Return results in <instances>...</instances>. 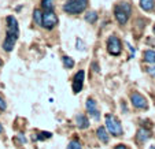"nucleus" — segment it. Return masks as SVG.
Instances as JSON below:
<instances>
[{"label": "nucleus", "instance_id": "obj_1", "mask_svg": "<svg viewBox=\"0 0 155 149\" xmlns=\"http://www.w3.org/2000/svg\"><path fill=\"white\" fill-rule=\"evenodd\" d=\"M88 6V0H68L63 6V11L69 14H80Z\"/></svg>", "mask_w": 155, "mask_h": 149}, {"label": "nucleus", "instance_id": "obj_2", "mask_svg": "<svg viewBox=\"0 0 155 149\" xmlns=\"http://www.w3.org/2000/svg\"><path fill=\"white\" fill-rule=\"evenodd\" d=\"M106 127H107L108 133L113 134L114 137H120L124 133L120 120H118L114 115H106Z\"/></svg>", "mask_w": 155, "mask_h": 149}, {"label": "nucleus", "instance_id": "obj_3", "mask_svg": "<svg viewBox=\"0 0 155 149\" xmlns=\"http://www.w3.org/2000/svg\"><path fill=\"white\" fill-rule=\"evenodd\" d=\"M58 24V17L54 11H45L43 14V21H41V25H43L45 29H54Z\"/></svg>", "mask_w": 155, "mask_h": 149}, {"label": "nucleus", "instance_id": "obj_4", "mask_svg": "<svg viewBox=\"0 0 155 149\" xmlns=\"http://www.w3.org/2000/svg\"><path fill=\"white\" fill-rule=\"evenodd\" d=\"M107 49H108V52L111 53V55H114V56L120 55L121 49H122L120 38L115 37V36H111V37L108 38L107 40Z\"/></svg>", "mask_w": 155, "mask_h": 149}, {"label": "nucleus", "instance_id": "obj_5", "mask_svg": "<svg viewBox=\"0 0 155 149\" xmlns=\"http://www.w3.org/2000/svg\"><path fill=\"white\" fill-rule=\"evenodd\" d=\"M7 34L19 36V29H18V22L12 15L7 17Z\"/></svg>", "mask_w": 155, "mask_h": 149}, {"label": "nucleus", "instance_id": "obj_6", "mask_svg": "<svg viewBox=\"0 0 155 149\" xmlns=\"http://www.w3.org/2000/svg\"><path fill=\"white\" fill-rule=\"evenodd\" d=\"M130 101L136 108H147V100L144 99L140 93H132L130 94Z\"/></svg>", "mask_w": 155, "mask_h": 149}, {"label": "nucleus", "instance_id": "obj_7", "mask_svg": "<svg viewBox=\"0 0 155 149\" xmlns=\"http://www.w3.org/2000/svg\"><path fill=\"white\" fill-rule=\"evenodd\" d=\"M114 15H115V19H117V22H118L120 25H125L126 22H128L129 14L124 11V10L121 8L120 6H117V7L114 8Z\"/></svg>", "mask_w": 155, "mask_h": 149}, {"label": "nucleus", "instance_id": "obj_8", "mask_svg": "<svg viewBox=\"0 0 155 149\" xmlns=\"http://www.w3.org/2000/svg\"><path fill=\"white\" fill-rule=\"evenodd\" d=\"M82 84H84V71H78L74 75V81H73V92L78 93L82 89Z\"/></svg>", "mask_w": 155, "mask_h": 149}, {"label": "nucleus", "instance_id": "obj_9", "mask_svg": "<svg viewBox=\"0 0 155 149\" xmlns=\"http://www.w3.org/2000/svg\"><path fill=\"white\" fill-rule=\"evenodd\" d=\"M18 40V36H12V34H7L6 36V40H4L3 43V48L6 52H10V51H12V48H14L15 43H17Z\"/></svg>", "mask_w": 155, "mask_h": 149}, {"label": "nucleus", "instance_id": "obj_10", "mask_svg": "<svg viewBox=\"0 0 155 149\" xmlns=\"http://www.w3.org/2000/svg\"><path fill=\"white\" fill-rule=\"evenodd\" d=\"M87 109L89 111V114L95 118V119H99L100 115H99V111L96 109V101L94 99H88L87 100Z\"/></svg>", "mask_w": 155, "mask_h": 149}, {"label": "nucleus", "instance_id": "obj_11", "mask_svg": "<svg viewBox=\"0 0 155 149\" xmlns=\"http://www.w3.org/2000/svg\"><path fill=\"white\" fill-rule=\"evenodd\" d=\"M150 137H151V133H150L147 129H140L137 132V134H136V140H137L140 144H144L146 141H148Z\"/></svg>", "mask_w": 155, "mask_h": 149}, {"label": "nucleus", "instance_id": "obj_12", "mask_svg": "<svg viewBox=\"0 0 155 149\" xmlns=\"http://www.w3.org/2000/svg\"><path fill=\"white\" fill-rule=\"evenodd\" d=\"M76 122H77V126H78L80 129H87L88 126H89V120H88V118L82 114L77 115Z\"/></svg>", "mask_w": 155, "mask_h": 149}, {"label": "nucleus", "instance_id": "obj_13", "mask_svg": "<svg viewBox=\"0 0 155 149\" xmlns=\"http://www.w3.org/2000/svg\"><path fill=\"white\" fill-rule=\"evenodd\" d=\"M140 7L144 11H151L155 7V0H140Z\"/></svg>", "mask_w": 155, "mask_h": 149}, {"label": "nucleus", "instance_id": "obj_14", "mask_svg": "<svg viewBox=\"0 0 155 149\" xmlns=\"http://www.w3.org/2000/svg\"><path fill=\"white\" fill-rule=\"evenodd\" d=\"M143 58L147 63H155V51L147 49L146 52L143 53Z\"/></svg>", "mask_w": 155, "mask_h": 149}, {"label": "nucleus", "instance_id": "obj_15", "mask_svg": "<svg viewBox=\"0 0 155 149\" xmlns=\"http://www.w3.org/2000/svg\"><path fill=\"white\" fill-rule=\"evenodd\" d=\"M85 21L89 22V24H95L97 21V12L96 11H88L85 15Z\"/></svg>", "mask_w": 155, "mask_h": 149}, {"label": "nucleus", "instance_id": "obj_16", "mask_svg": "<svg viewBox=\"0 0 155 149\" xmlns=\"http://www.w3.org/2000/svg\"><path fill=\"white\" fill-rule=\"evenodd\" d=\"M97 137H99V140L102 141V142H108V135H107V133H106L104 127H99V129H97Z\"/></svg>", "mask_w": 155, "mask_h": 149}, {"label": "nucleus", "instance_id": "obj_17", "mask_svg": "<svg viewBox=\"0 0 155 149\" xmlns=\"http://www.w3.org/2000/svg\"><path fill=\"white\" fill-rule=\"evenodd\" d=\"M41 6L45 11H54V0H41Z\"/></svg>", "mask_w": 155, "mask_h": 149}, {"label": "nucleus", "instance_id": "obj_18", "mask_svg": "<svg viewBox=\"0 0 155 149\" xmlns=\"http://www.w3.org/2000/svg\"><path fill=\"white\" fill-rule=\"evenodd\" d=\"M33 18H35L36 24L41 25V21H43V12H41L40 10H35V12H33Z\"/></svg>", "mask_w": 155, "mask_h": 149}, {"label": "nucleus", "instance_id": "obj_19", "mask_svg": "<svg viewBox=\"0 0 155 149\" xmlns=\"http://www.w3.org/2000/svg\"><path fill=\"white\" fill-rule=\"evenodd\" d=\"M63 65L66 66L68 68H73L74 67V60L71 58H68V56H64L63 58Z\"/></svg>", "mask_w": 155, "mask_h": 149}, {"label": "nucleus", "instance_id": "obj_20", "mask_svg": "<svg viewBox=\"0 0 155 149\" xmlns=\"http://www.w3.org/2000/svg\"><path fill=\"white\" fill-rule=\"evenodd\" d=\"M68 149H82V146H81V144H80L77 140H73V141H70V142H69Z\"/></svg>", "mask_w": 155, "mask_h": 149}, {"label": "nucleus", "instance_id": "obj_21", "mask_svg": "<svg viewBox=\"0 0 155 149\" xmlns=\"http://www.w3.org/2000/svg\"><path fill=\"white\" fill-rule=\"evenodd\" d=\"M7 108V104H6V101H4L3 99H2V97H0V109H6Z\"/></svg>", "mask_w": 155, "mask_h": 149}, {"label": "nucleus", "instance_id": "obj_22", "mask_svg": "<svg viewBox=\"0 0 155 149\" xmlns=\"http://www.w3.org/2000/svg\"><path fill=\"white\" fill-rule=\"evenodd\" d=\"M147 71H148L150 75H152V77L155 78V67H150V68H147Z\"/></svg>", "mask_w": 155, "mask_h": 149}, {"label": "nucleus", "instance_id": "obj_23", "mask_svg": "<svg viewBox=\"0 0 155 149\" xmlns=\"http://www.w3.org/2000/svg\"><path fill=\"white\" fill-rule=\"evenodd\" d=\"M115 149H128V148H126L125 145H117L115 146Z\"/></svg>", "mask_w": 155, "mask_h": 149}, {"label": "nucleus", "instance_id": "obj_24", "mask_svg": "<svg viewBox=\"0 0 155 149\" xmlns=\"http://www.w3.org/2000/svg\"><path fill=\"white\" fill-rule=\"evenodd\" d=\"M3 132V127H2V125H0V133Z\"/></svg>", "mask_w": 155, "mask_h": 149}, {"label": "nucleus", "instance_id": "obj_25", "mask_svg": "<svg viewBox=\"0 0 155 149\" xmlns=\"http://www.w3.org/2000/svg\"><path fill=\"white\" fill-rule=\"evenodd\" d=\"M150 149H155V145H152V146H150Z\"/></svg>", "mask_w": 155, "mask_h": 149}, {"label": "nucleus", "instance_id": "obj_26", "mask_svg": "<svg viewBox=\"0 0 155 149\" xmlns=\"http://www.w3.org/2000/svg\"><path fill=\"white\" fill-rule=\"evenodd\" d=\"M0 66H2V60H0Z\"/></svg>", "mask_w": 155, "mask_h": 149}, {"label": "nucleus", "instance_id": "obj_27", "mask_svg": "<svg viewBox=\"0 0 155 149\" xmlns=\"http://www.w3.org/2000/svg\"><path fill=\"white\" fill-rule=\"evenodd\" d=\"M154 33H155V26H154Z\"/></svg>", "mask_w": 155, "mask_h": 149}]
</instances>
